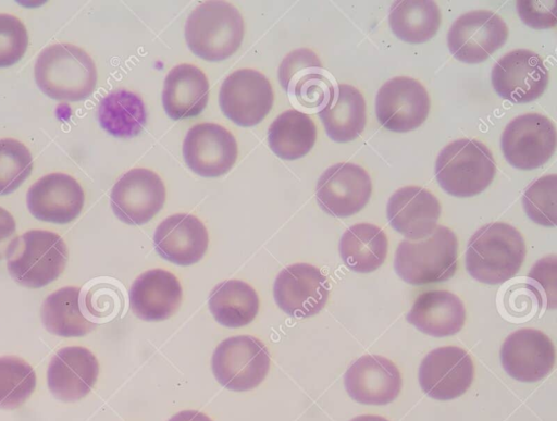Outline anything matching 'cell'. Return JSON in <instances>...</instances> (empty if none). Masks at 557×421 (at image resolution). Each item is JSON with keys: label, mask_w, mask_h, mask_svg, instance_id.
<instances>
[{"label": "cell", "mask_w": 557, "mask_h": 421, "mask_svg": "<svg viewBox=\"0 0 557 421\" xmlns=\"http://www.w3.org/2000/svg\"><path fill=\"white\" fill-rule=\"evenodd\" d=\"M499 357L509 376L520 382L533 383L546 377L553 370L555 347L542 331L523 327L506 337Z\"/></svg>", "instance_id": "cell-18"}, {"label": "cell", "mask_w": 557, "mask_h": 421, "mask_svg": "<svg viewBox=\"0 0 557 421\" xmlns=\"http://www.w3.org/2000/svg\"><path fill=\"white\" fill-rule=\"evenodd\" d=\"M238 156L234 135L216 123L191 126L183 141V157L188 168L202 177L226 174Z\"/></svg>", "instance_id": "cell-17"}, {"label": "cell", "mask_w": 557, "mask_h": 421, "mask_svg": "<svg viewBox=\"0 0 557 421\" xmlns=\"http://www.w3.org/2000/svg\"><path fill=\"white\" fill-rule=\"evenodd\" d=\"M84 201L81 184L71 175L60 172L40 177L26 195L27 208L36 219L57 224L76 219Z\"/></svg>", "instance_id": "cell-19"}, {"label": "cell", "mask_w": 557, "mask_h": 421, "mask_svg": "<svg viewBox=\"0 0 557 421\" xmlns=\"http://www.w3.org/2000/svg\"><path fill=\"white\" fill-rule=\"evenodd\" d=\"M440 186L455 197H472L492 183L496 164L491 150L476 139L460 138L438 153L434 169Z\"/></svg>", "instance_id": "cell-6"}, {"label": "cell", "mask_w": 557, "mask_h": 421, "mask_svg": "<svg viewBox=\"0 0 557 421\" xmlns=\"http://www.w3.org/2000/svg\"><path fill=\"white\" fill-rule=\"evenodd\" d=\"M169 421H212L207 414L197 410H183L174 414Z\"/></svg>", "instance_id": "cell-43"}, {"label": "cell", "mask_w": 557, "mask_h": 421, "mask_svg": "<svg viewBox=\"0 0 557 421\" xmlns=\"http://www.w3.org/2000/svg\"><path fill=\"white\" fill-rule=\"evenodd\" d=\"M441 11L432 0H400L391 5L388 24L400 40L422 44L435 36L441 25Z\"/></svg>", "instance_id": "cell-32"}, {"label": "cell", "mask_w": 557, "mask_h": 421, "mask_svg": "<svg viewBox=\"0 0 557 421\" xmlns=\"http://www.w3.org/2000/svg\"><path fill=\"white\" fill-rule=\"evenodd\" d=\"M347 394L363 405L383 406L397 398L401 374L396 364L379 355H364L350 364L344 374Z\"/></svg>", "instance_id": "cell-20"}, {"label": "cell", "mask_w": 557, "mask_h": 421, "mask_svg": "<svg viewBox=\"0 0 557 421\" xmlns=\"http://www.w3.org/2000/svg\"><path fill=\"white\" fill-rule=\"evenodd\" d=\"M556 256H546L539 260L529 273V280L541 286L548 308L556 307Z\"/></svg>", "instance_id": "cell-41"}, {"label": "cell", "mask_w": 557, "mask_h": 421, "mask_svg": "<svg viewBox=\"0 0 557 421\" xmlns=\"http://www.w3.org/2000/svg\"><path fill=\"white\" fill-rule=\"evenodd\" d=\"M388 240L384 231L371 223L349 226L338 244L339 256L351 271L369 273L379 269L386 259Z\"/></svg>", "instance_id": "cell-28"}, {"label": "cell", "mask_w": 557, "mask_h": 421, "mask_svg": "<svg viewBox=\"0 0 557 421\" xmlns=\"http://www.w3.org/2000/svg\"><path fill=\"white\" fill-rule=\"evenodd\" d=\"M318 67H322V63L314 51L308 48L296 49L282 60L278 81L288 92L301 75Z\"/></svg>", "instance_id": "cell-39"}, {"label": "cell", "mask_w": 557, "mask_h": 421, "mask_svg": "<svg viewBox=\"0 0 557 421\" xmlns=\"http://www.w3.org/2000/svg\"><path fill=\"white\" fill-rule=\"evenodd\" d=\"M183 289L178 278L163 269H151L132 284L128 299L134 314L144 321L169 319L178 309Z\"/></svg>", "instance_id": "cell-24"}, {"label": "cell", "mask_w": 557, "mask_h": 421, "mask_svg": "<svg viewBox=\"0 0 557 421\" xmlns=\"http://www.w3.org/2000/svg\"><path fill=\"white\" fill-rule=\"evenodd\" d=\"M522 234L512 225L492 222L470 237L466 249V269L476 281L495 285L512 278L525 258Z\"/></svg>", "instance_id": "cell-1"}, {"label": "cell", "mask_w": 557, "mask_h": 421, "mask_svg": "<svg viewBox=\"0 0 557 421\" xmlns=\"http://www.w3.org/2000/svg\"><path fill=\"white\" fill-rule=\"evenodd\" d=\"M36 373L25 360L15 356L0 357V408L14 409L32 395Z\"/></svg>", "instance_id": "cell-34"}, {"label": "cell", "mask_w": 557, "mask_h": 421, "mask_svg": "<svg viewBox=\"0 0 557 421\" xmlns=\"http://www.w3.org/2000/svg\"><path fill=\"white\" fill-rule=\"evenodd\" d=\"M27 46L28 34L23 22L14 15L0 13V67L17 63Z\"/></svg>", "instance_id": "cell-38"}, {"label": "cell", "mask_w": 557, "mask_h": 421, "mask_svg": "<svg viewBox=\"0 0 557 421\" xmlns=\"http://www.w3.org/2000/svg\"><path fill=\"white\" fill-rule=\"evenodd\" d=\"M209 99V82L198 66L181 63L172 67L165 76L162 90V104L173 120L198 115Z\"/></svg>", "instance_id": "cell-26"}, {"label": "cell", "mask_w": 557, "mask_h": 421, "mask_svg": "<svg viewBox=\"0 0 557 421\" xmlns=\"http://www.w3.org/2000/svg\"><path fill=\"white\" fill-rule=\"evenodd\" d=\"M270 354L265 345L250 335L232 336L221 342L211 358L216 381L234 392L257 387L270 370Z\"/></svg>", "instance_id": "cell-7"}, {"label": "cell", "mask_w": 557, "mask_h": 421, "mask_svg": "<svg viewBox=\"0 0 557 421\" xmlns=\"http://www.w3.org/2000/svg\"><path fill=\"white\" fill-rule=\"evenodd\" d=\"M35 81L48 97L58 101H79L89 97L97 84V69L91 57L72 44H54L38 55Z\"/></svg>", "instance_id": "cell-2"}, {"label": "cell", "mask_w": 557, "mask_h": 421, "mask_svg": "<svg viewBox=\"0 0 557 421\" xmlns=\"http://www.w3.org/2000/svg\"><path fill=\"white\" fill-rule=\"evenodd\" d=\"M474 364L471 356L461 347L443 346L431 350L419 367V384L422 391L436 400L460 397L471 386Z\"/></svg>", "instance_id": "cell-16"}, {"label": "cell", "mask_w": 557, "mask_h": 421, "mask_svg": "<svg viewBox=\"0 0 557 421\" xmlns=\"http://www.w3.org/2000/svg\"><path fill=\"white\" fill-rule=\"evenodd\" d=\"M372 194L368 172L351 162L329 166L319 177L315 198L320 208L330 215L347 218L362 210Z\"/></svg>", "instance_id": "cell-14"}, {"label": "cell", "mask_w": 557, "mask_h": 421, "mask_svg": "<svg viewBox=\"0 0 557 421\" xmlns=\"http://www.w3.org/2000/svg\"><path fill=\"white\" fill-rule=\"evenodd\" d=\"M208 305L220 324L236 329L253 321L259 311V297L248 283L227 280L213 287Z\"/></svg>", "instance_id": "cell-31"}, {"label": "cell", "mask_w": 557, "mask_h": 421, "mask_svg": "<svg viewBox=\"0 0 557 421\" xmlns=\"http://www.w3.org/2000/svg\"><path fill=\"white\" fill-rule=\"evenodd\" d=\"M165 198L161 177L149 169L135 168L114 184L110 203L119 220L129 225H141L163 208Z\"/></svg>", "instance_id": "cell-13"}, {"label": "cell", "mask_w": 557, "mask_h": 421, "mask_svg": "<svg viewBox=\"0 0 557 421\" xmlns=\"http://www.w3.org/2000/svg\"><path fill=\"white\" fill-rule=\"evenodd\" d=\"M16 224L12 214L0 207V259L2 258L1 246L15 233Z\"/></svg>", "instance_id": "cell-42"}, {"label": "cell", "mask_w": 557, "mask_h": 421, "mask_svg": "<svg viewBox=\"0 0 557 421\" xmlns=\"http://www.w3.org/2000/svg\"><path fill=\"white\" fill-rule=\"evenodd\" d=\"M407 321L430 336H450L463 327L466 309L455 294L443 289L429 290L416 298Z\"/></svg>", "instance_id": "cell-25"}, {"label": "cell", "mask_w": 557, "mask_h": 421, "mask_svg": "<svg viewBox=\"0 0 557 421\" xmlns=\"http://www.w3.org/2000/svg\"><path fill=\"white\" fill-rule=\"evenodd\" d=\"M81 288L62 287L50 294L40 308V317L46 330L61 337H79L96 327L81 308Z\"/></svg>", "instance_id": "cell-30"}, {"label": "cell", "mask_w": 557, "mask_h": 421, "mask_svg": "<svg viewBox=\"0 0 557 421\" xmlns=\"http://www.w3.org/2000/svg\"><path fill=\"white\" fill-rule=\"evenodd\" d=\"M430 97L425 87L408 76H396L385 82L375 97V112L380 124L395 133H407L424 123L430 112Z\"/></svg>", "instance_id": "cell-11"}, {"label": "cell", "mask_w": 557, "mask_h": 421, "mask_svg": "<svg viewBox=\"0 0 557 421\" xmlns=\"http://www.w3.org/2000/svg\"><path fill=\"white\" fill-rule=\"evenodd\" d=\"M507 38V24L498 14L474 10L455 20L447 34V46L458 61L478 64L502 48Z\"/></svg>", "instance_id": "cell-9"}, {"label": "cell", "mask_w": 557, "mask_h": 421, "mask_svg": "<svg viewBox=\"0 0 557 421\" xmlns=\"http://www.w3.org/2000/svg\"><path fill=\"white\" fill-rule=\"evenodd\" d=\"M349 421H389L386 418L377 414H360Z\"/></svg>", "instance_id": "cell-44"}, {"label": "cell", "mask_w": 557, "mask_h": 421, "mask_svg": "<svg viewBox=\"0 0 557 421\" xmlns=\"http://www.w3.org/2000/svg\"><path fill=\"white\" fill-rule=\"evenodd\" d=\"M33 157L17 139H0V195L13 193L29 176Z\"/></svg>", "instance_id": "cell-36"}, {"label": "cell", "mask_w": 557, "mask_h": 421, "mask_svg": "<svg viewBox=\"0 0 557 421\" xmlns=\"http://www.w3.org/2000/svg\"><path fill=\"white\" fill-rule=\"evenodd\" d=\"M330 284L322 271L309 263L285 267L275 277L273 296L276 305L294 318L319 313L329 299Z\"/></svg>", "instance_id": "cell-15"}, {"label": "cell", "mask_w": 557, "mask_h": 421, "mask_svg": "<svg viewBox=\"0 0 557 421\" xmlns=\"http://www.w3.org/2000/svg\"><path fill=\"white\" fill-rule=\"evenodd\" d=\"M549 79L540 55L529 49H515L500 57L493 65L491 82L505 100L527 103L539 99Z\"/></svg>", "instance_id": "cell-12"}, {"label": "cell", "mask_w": 557, "mask_h": 421, "mask_svg": "<svg viewBox=\"0 0 557 421\" xmlns=\"http://www.w3.org/2000/svg\"><path fill=\"white\" fill-rule=\"evenodd\" d=\"M522 206L527 215L542 226L557 222V175L548 174L533 181L524 190Z\"/></svg>", "instance_id": "cell-35"}, {"label": "cell", "mask_w": 557, "mask_h": 421, "mask_svg": "<svg viewBox=\"0 0 557 421\" xmlns=\"http://www.w3.org/2000/svg\"><path fill=\"white\" fill-rule=\"evenodd\" d=\"M274 92L269 79L253 69H239L222 83L219 103L224 115L247 127L259 124L270 112Z\"/></svg>", "instance_id": "cell-10"}, {"label": "cell", "mask_w": 557, "mask_h": 421, "mask_svg": "<svg viewBox=\"0 0 557 421\" xmlns=\"http://www.w3.org/2000/svg\"><path fill=\"white\" fill-rule=\"evenodd\" d=\"M458 240L447 226L437 225L434 232L418 242L401 240L395 251L394 269L411 285L444 282L457 271Z\"/></svg>", "instance_id": "cell-5"}, {"label": "cell", "mask_w": 557, "mask_h": 421, "mask_svg": "<svg viewBox=\"0 0 557 421\" xmlns=\"http://www.w3.org/2000/svg\"><path fill=\"white\" fill-rule=\"evenodd\" d=\"M315 140L317 127L313 120L297 109L281 113L268 131L269 147L283 160H296L306 156Z\"/></svg>", "instance_id": "cell-29"}, {"label": "cell", "mask_w": 557, "mask_h": 421, "mask_svg": "<svg viewBox=\"0 0 557 421\" xmlns=\"http://www.w3.org/2000/svg\"><path fill=\"white\" fill-rule=\"evenodd\" d=\"M556 143L554 123L535 112L511 120L500 137L505 159L519 170H533L545 164L554 154Z\"/></svg>", "instance_id": "cell-8"}, {"label": "cell", "mask_w": 557, "mask_h": 421, "mask_svg": "<svg viewBox=\"0 0 557 421\" xmlns=\"http://www.w3.org/2000/svg\"><path fill=\"white\" fill-rule=\"evenodd\" d=\"M386 215L395 231L409 240H419L436 228L441 203L435 195L421 186H404L388 198Z\"/></svg>", "instance_id": "cell-21"}, {"label": "cell", "mask_w": 557, "mask_h": 421, "mask_svg": "<svg viewBox=\"0 0 557 421\" xmlns=\"http://www.w3.org/2000/svg\"><path fill=\"white\" fill-rule=\"evenodd\" d=\"M209 244L205 224L189 213H175L165 218L156 228L153 246L164 260L190 265L202 259Z\"/></svg>", "instance_id": "cell-23"}, {"label": "cell", "mask_w": 557, "mask_h": 421, "mask_svg": "<svg viewBox=\"0 0 557 421\" xmlns=\"http://www.w3.org/2000/svg\"><path fill=\"white\" fill-rule=\"evenodd\" d=\"M98 120L100 126L114 137H134L146 124V107L143 99L135 92L117 89L100 101Z\"/></svg>", "instance_id": "cell-33"}, {"label": "cell", "mask_w": 557, "mask_h": 421, "mask_svg": "<svg viewBox=\"0 0 557 421\" xmlns=\"http://www.w3.org/2000/svg\"><path fill=\"white\" fill-rule=\"evenodd\" d=\"M98 374V360L89 349L69 346L61 348L52 357L47 370V383L55 398L76 401L91 391Z\"/></svg>", "instance_id": "cell-22"}, {"label": "cell", "mask_w": 557, "mask_h": 421, "mask_svg": "<svg viewBox=\"0 0 557 421\" xmlns=\"http://www.w3.org/2000/svg\"><path fill=\"white\" fill-rule=\"evenodd\" d=\"M4 255L11 277L28 288H40L55 281L67 261L62 237L46 230H30L14 237Z\"/></svg>", "instance_id": "cell-4"}, {"label": "cell", "mask_w": 557, "mask_h": 421, "mask_svg": "<svg viewBox=\"0 0 557 421\" xmlns=\"http://www.w3.org/2000/svg\"><path fill=\"white\" fill-rule=\"evenodd\" d=\"M244 18L227 1H206L197 5L185 23V39L190 51L207 61L233 55L244 38Z\"/></svg>", "instance_id": "cell-3"}, {"label": "cell", "mask_w": 557, "mask_h": 421, "mask_svg": "<svg viewBox=\"0 0 557 421\" xmlns=\"http://www.w3.org/2000/svg\"><path fill=\"white\" fill-rule=\"evenodd\" d=\"M516 10L522 22L534 29L555 27L557 23V1L519 0Z\"/></svg>", "instance_id": "cell-40"}, {"label": "cell", "mask_w": 557, "mask_h": 421, "mask_svg": "<svg viewBox=\"0 0 557 421\" xmlns=\"http://www.w3.org/2000/svg\"><path fill=\"white\" fill-rule=\"evenodd\" d=\"M318 113L327 136L336 143L356 139L367 122L364 97L359 89L348 84H337Z\"/></svg>", "instance_id": "cell-27"}, {"label": "cell", "mask_w": 557, "mask_h": 421, "mask_svg": "<svg viewBox=\"0 0 557 421\" xmlns=\"http://www.w3.org/2000/svg\"><path fill=\"white\" fill-rule=\"evenodd\" d=\"M335 87L336 85L322 66L301 75L290 88L289 94L301 107L320 111L334 92Z\"/></svg>", "instance_id": "cell-37"}]
</instances>
